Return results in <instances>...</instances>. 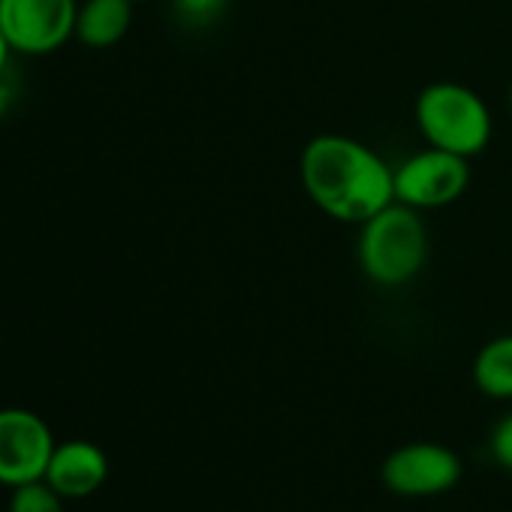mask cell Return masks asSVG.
Listing matches in <instances>:
<instances>
[{"label":"cell","instance_id":"6da1fadb","mask_svg":"<svg viewBox=\"0 0 512 512\" xmlns=\"http://www.w3.org/2000/svg\"><path fill=\"white\" fill-rule=\"evenodd\" d=\"M299 178L308 199L341 223L359 226L395 202V166L353 136H314L302 148Z\"/></svg>","mask_w":512,"mask_h":512},{"label":"cell","instance_id":"7a4b0ae2","mask_svg":"<svg viewBox=\"0 0 512 512\" xmlns=\"http://www.w3.org/2000/svg\"><path fill=\"white\" fill-rule=\"evenodd\" d=\"M356 260L374 287L398 290L416 281L428 263V226L422 211L392 202L359 223Z\"/></svg>","mask_w":512,"mask_h":512},{"label":"cell","instance_id":"3957f363","mask_svg":"<svg viewBox=\"0 0 512 512\" xmlns=\"http://www.w3.org/2000/svg\"><path fill=\"white\" fill-rule=\"evenodd\" d=\"M413 118L422 139L458 157H479L494 133L488 103L461 82H431L413 103Z\"/></svg>","mask_w":512,"mask_h":512},{"label":"cell","instance_id":"277c9868","mask_svg":"<svg viewBox=\"0 0 512 512\" xmlns=\"http://www.w3.org/2000/svg\"><path fill=\"white\" fill-rule=\"evenodd\" d=\"M470 187V160L443 148H422L395 166V202L416 211L455 205Z\"/></svg>","mask_w":512,"mask_h":512},{"label":"cell","instance_id":"5b68a950","mask_svg":"<svg viewBox=\"0 0 512 512\" xmlns=\"http://www.w3.org/2000/svg\"><path fill=\"white\" fill-rule=\"evenodd\" d=\"M79 0H0V28L13 52L52 55L76 37Z\"/></svg>","mask_w":512,"mask_h":512},{"label":"cell","instance_id":"8992f818","mask_svg":"<svg viewBox=\"0 0 512 512\" xmlns=\"http://www.w3.org/2000/svg\"><path fill=\"white\" fill-rule=\"evenodd\" d=\"M464 473L455 449L431 440H416L392 449L380 467L383 485L398 497H437L458 485Z\"/></svg>","mask_w":512,"mask_h":512},{"label":"cell","instance_id":"52a82bcc","mask_svg":"<svg viewBox=\"0 0 512 512\" xmlns=\"http://www.w3.org/2000/svg\"><path fill=\"white\" fill-rule=\"evenodd\" d=\"M52 428L43 416L25 407L0 410V485L19 488L46 479L55 452Z\"/></svg>","mask_w":512,"mask_h":512},{"label":"cell","instance_id":"ba28073f","mask_svg":"<svg viewBox=\"0 0 512 512\" xmlns=\"http://www.w3.org/2000/svg\"><path fill=\"white\" fill-rule=\"evenodd\" d=\"M109 476L106 452L91 440H64L55 446L52 461L46 467V482L64 500L91 497Z\"/></svg>","mask_w":512,"mask_h":512},{"label":"cell","instance_id":"9c48e42d","mask_svg":"<svg viewBox=\"0 0 512 512\" xmlns=\"http://www.w3.org/2000/svg\"><path fill=\"white\" fill-rule=\"evenodd\" d=\"M133 25V0H79L76 40L88 49L118 46Z\"/></svg>","mask_w":512,"mask_h":512},{"label":"cell","instance_id":"30bf717a","mask_svg":"<svg viewBox=\"0 0 512 512\" xmlns=\"http://www.w3.org/2000/svg\"><path fill=\"white\" fill-rule=\"evenodd\" d=\"M473 386L491 401H512V335L491 338L473 359Z\"/></svg>","mask_w":512,"mask_h":512},{"label":"cell","instance_id":"8fae6325","mask_svg":"<svg viewBox=\"0 0 512 512\" xmlns=\"http://www.w3.org/2000/svg\"><path fill=\"white\" fill-rule=\"evenodd\" d=\"M10 512H64V497L46 479H37L13 488Z\"/></svg>","mask_w":512,"mask_h":512},{"label":"cell","instance_id":"7c38bea8","mask_svg":"<svg viewBox=\"0 0 512 512\" xmlns=\"http://www.w3.org/2000/svg\"><path fill=\"white\" fill-rule=\"evenodd\" d=\"M229 0H172V13L184 28H211Z\"/></svg>","mask_w":512,"mask_h":512},{"label":"cell","instance_id":"4fadbf2b","mask_svg":"<svg viewBox=\"0 0 512 512\" xmlns=\"http://www.w3.org/2000/svg\"><path fill=\"white\" fill-rule=\"evenodd\" d=\"M488 452L497 461V467L512 473V410L494 422V428L488 434Z\"/></svg>","mask_w":512,"mask_h":512},{"label":"cell","instance_id":"5bb4252c","mask_svg":"<svg viewBox=\"0 0 512 512\" xmlns=\"http://www.w3.org/2000/svg\"><path fill=\"white\" fill-rule=\"evenodd\" d=\"M13 106H16V88L7 79H0V121L10 115Z\"/></svg>","mask_w":512,"mask_h":512},{"label":"cell","instance_id":"9a60e30c","mask_svg":"<svg viewBox=\"0 0 512 512\" xmlns=\"http://www.w3.org/2000/svg\"><path fill=\"white\" fill-rule=\"evenodd\" d=\"M10 55H13V46L4 34V28H0V79H4L7 67H10Z\"/></svg>","mask_w":512,"mask_h":512},{"label":"cell","instance_id":"2e32d148","mask_svg":"<svg viewBox=\"0 0 512 512\" xmlns=\"http://www.w3.org/2000/svg\"><path fill=\"white\" fill-rule=\"evenodd\" d=\"M509 115H512V85H509Z\"/></svg>","mask_w":512,"mask_h":512},{"label":"cell","instance_id":"e0dca14e","mask_svg":"<svg viewBox=\"0 0 512 512\" xmlns=\"http://www.w3.org/2000/svg\"><path fill=\"white\" fill-rule=\"evenodd\" d=\"M133 4H142V0H133Z\"/></svg>","mask_w":512,"mask_h":512}]
</instances>
